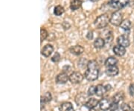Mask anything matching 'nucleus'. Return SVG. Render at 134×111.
Segmentation results:
<instances>
[{"label": "nucleus", "instance_id": "nucleus-12", "mask_svg": "<svg viewBox=\"0 0 134 111\" xmlns=\"http://www.w3.org/2000/svg\"><path fill=\"white\" fill-rule=\"evenodd\" d=\"M59 111H74V107L71 102H63L59 107Z\"/></svg>", "mask_w": 134, "mask_h": 111}, {"label": "nucleus", "instance_id": "nucleus-35", "mask_svg": "<svg viewBox=\"0 0 134 111\" xmlns=\"http://www.w3.org/2000/svg\"><path fill=\"white\" fill-rule=\"evenodd\" d=\"M90 1H92V2H98V1H99V0H90Z\"/></svg>", "mask_w": 134, "mask_h": 111}, {"label": "nucleus", "instance_id": "nucleus-10", "mask_svg": "<svg viewBox=\"0 0 134 111\" xmlns=\"http://www.w3.org/2000/svg\"><path fill=\"white\" fill-rule=\"evenodd\" d=\"M119 68L117 67L116 66H111V67H107L105 71L107 75H108L110 77L116 76L119 74Z\"/></svg>", "mask_w": 134, "mask_h": 111}, {"label": "nucleus", "instance_id": "nucleus-11", "mask_svg": "<svg viewBox=\"0 0 134 111\" xmlns=\"http://www.w3.org/2000/svg\"><path fill=\"white\" fill-rule=\"evenodd\" d=\"M113 52H114L115 55L119 56V57L125 55V53H126V49H125V47L119 46V45L115 46L113 48Z\"/></svg>", "mask_w": 134, "mask_h": 111}, {"label": "nucleus", "instance_id": "nucleus-28", "mask_svg": "<svg viewBox=\"0 0 134 111\" xmlns=\"http://www.w3.org/2000/svg\"><path fill=\"white\" fill-rule=\"evenodd\" d=\"M119 0H109V2H108V4L110 5L111 8H114L115 7V5L119 2Z\"/></svg>", "mask_w": 134, "mask_h": 111}, {"label": "nucleus", "instance_id": "nucleus-9", "mask_svg": "<svg viewBox=\"0 0 134 111\" xmlns=\"http://www.w3.org/2000/svg\"><path fill=\"white\" fill-rule=\"evenodd\" d=\"M53 52H54V47L51 44H47L43 48L41 54L44 57L48 58L49 56H51V54L53 53Z\"/></svg>", "mask_w": 134, "mask_h": 111}, {"label": "nucleus", "instance_id": "nucleus-7", "mask_svg": "<svg viewBox=\"0 0 134 111\" xmlns=\"http://www.w3.org/2000/svg\"><path fill=\"white\" fill-rule=\"evenodd\" d=\"M69 80V76L68 75L67 73H61L58 74L56 77V82L58 84H63Z\"/></svg>", "mask_w": 134, "mask_h": 111}, {"label": "nucleus", "instance_id": "nucleus-19", "mask_svg": "<svg viewBox=\"0 0 134 111\" xmlns=\"http://www.w3.org/2000/svg\"><path fill=\"white\" fill-rule=\"evenodd\" d=\"M86 96L85 95H83V93H80L78 94L77 97L75 98V102L78 104V105H81V104H85L86 103Z\"/></svg>", "mask_w": 134, "mask_h": 111}, {"label": "nucleus", "instance_id": "nucleus-25", "mask_svg": "<svg viewBox=\"0 0 134 111\" xmlns=\"http://www.w3.org/2000/svg\"><path fill=\"white\" fill-rule=\"evenodd\" d=\"M60 54L58 52H55L52 58V61L54 63H58L60 61Z\"/></svg>", "mask_w": 134, "mask_h": 111}, {"label": "nucleus", "instance_id": "nucleus-21", "mask_svg": "<svg viewBox=\"0 0 134 111\" xmlns=\"http://www.w3.org/2000/svg\"><path fill=\"white\" fill-rule=\"evenodd\" d=\"M120 27L125 31H129L130 29L132 27V23L129 19H125L123 20V22L121 23V24L120 25Z\"/></svg>", "mask_w": 134, "mask_h": 111}, {"label": "nucleus", "instance_id": "nucleus-1", "mask_svg": "<svg viewBox=\"0 0 134 111\" xmlns=\"http://www.w3.org/2000/svg\"><path fill=\"white\" fill-rule=\"evenodd\" d=\"M99 67L96 60H90L87 63V69L84 73V77L89 81H96L98 77Z\"/></svg>", "mask_w": 134, "mask_h": 111}, {"label": "nucleus", "instance_id": "nucleus-30", "mask_svg": "<svg viewBox=\"0 0 134 111\" xmlns=\"http://www.w3.org/2000/svg\"><path fill=\"white\" fill-rule=\"evenodd\" d=\"M86 37L88 40H92V39L93 38V32L92 31H89L87 33V34H86Z\"/></svg>", "mask_w": 134, "mask_h": 111}, {"label": "nucleus", "instance_id": "nucleus-6", "mask_svg": "<svg viewBox=\"0 0 134 111\" xmlns=\"http://www.w3.org/2000/svg\"><path fill=\"white\" fill-rule=\"evenodd\" d=\"M69 52L74 55L79 56V55H81V54L83 53L84 48L81 46H80V45H75V46H72V47L69 48Z\"/></svg>", "mask_w": 134, "mask_h": 111}, {"label": "nucleus", "instance_id": "nucleus-14", "mask_svg": "<svg viewBox=\"0 0 134 111\" xmlns=\"http://www.w3.org/2000/svg\"><path fill=\"white\" fill-rule=\"evenodd\" d=\"M118 63V60L114 57H109L108 58H107V60H105V66L107 67H111V66H116V64Z\"/></svg>", "mask_w": 134, "mask_h": 111}, {"label": "nucleus", "instance_id": "nucleus-15", "mask_svg": "<svg viewBox=\"0 0 134 111\" xmlns=\"http://www.w3.org/2000/svg\"><path fill=\"white\" fill-rule=\"evenodd\" d=\"M104 45H105V40L101 37H98L94 41V46L97 49H100V48H104Z\"/></svg>", "mask_w": 134, "mask_h": 111}, {"label": "nucleus", "instance_id": "nucleus-31", "mask_svg": "<svg viewBox=\"0 0 134 111\" xmlns=\"http://www.w3.org/2000/svg\"><path fill=\"white\" fill-rule=\"evenodd\" d=\"M128 106H129V109L131 111H134V102H130L128 104Z\"/></svg>", "mask_w": 134, "mask_h": 111}, {"label": "nucleus", "instance_id": "nucleus-23", "mask_svg": "<svg viewBox=\"0 0 134 111\" xmlns=\"http://www.w3.org/2000/svg\"><path fill=\"white\" fill-rule=\"evenodd\" d=\"M48 37V31L44 29V28H41L40 29V40H41V42L44 41Z\"/></svg>", "mask_w": 134, "mask_h": 111}, {"label": "nucleus", "instance_id": "nucleus-3", "mask_svg": "<svg viewBox=\"0 0 134 111\" xmlns=\"http://www.w3.org/2000/svg\"><path fill=\"white\" fill-rule=\"evenodd\" d=\"M122 22H123V14L120 10L114 11L110 16V23L115 26H119Z\"/></svg>", "mask_w": 134, "mask_h": 111}, {"label": "nucleus", "instance_id": "nucleus-32", "mask_svg": "<svg viewBox=\"0 0 134 111\" xmlns=\"http://www.w3.org/2000/svg\"><path fill=\"white\" fill-rule=\"evenodd\" d=\"M45 104H46V102L44 101L43 99V97L41 96V110H43V109L45 107Z\"/></svg>", "mask_w": 134, "mask_h": 111}, {"label": "nucleus", "instance_id": "nucleus-24", "mask_svg": "<svg viewBox=\"0 0 134 111\" xmlns=\"http://www.w3.org/2000/svg\"><path fill=\"white\" fill-rule=\"evenodd\" d=\"M43 99L44 101L46 102V103H48V102H51L52 98V94L49 92H46V94L43 96Z\"/></svg>", "mask_w": 134, "mask_h": 111}, {"label": "nucleus", "instance_id": "nucleus-8", "mask_svg": "<svg viewBox=\"0 0 134 111\" xmlns=\"http://www.w3.org/2000/svg\"><path fill=\"white\" fill-rule=\"evenodd\" d=\"M111 102L110 100L107 98H102L101 100L99 101V107L100 109L103 111H107L110 110V106H111Z\"/></svg>", "mask_w": 134, "mask_h": 111}, {"label": "nucleus", "instance_id": "nucleus-20", "mask_svg": "<svg viewBox=\"0 0 134 111\" xmlns=\"http://www.w3.org/2000/svg\"><path fill=\"white\" fill-rule=\"evenodd\" d=\"M129 2L130 0H119V2L115 5V7L113 8H115L117 10H119L120 9H121V8L126 7L127 5L129 4Z\"/></svg>", "mask_w": 134, "mask_h": 111}, {"label": "nucleus", "instance_id": "nucleus-16", "mask_svg": "<svg viewBox=\"0 0 134 111\" xmlns=\"http://www.w3.org/2000/svg\"><path fill=\"white\" fill-rule=\"evenodd\" d=\"M106 92H107V91H106L105 86H103L102 84H98L96 86V95L97 96H103Z\"/></svg>", "mask_w": 134, "mask_h": 111}, {"label": "nucleus", "instance_id": "nucleus-26", "mask_svg": "<svg viewBox=\"0 0 134 111\" xmlns=\"http://www.w3.org/2000/svg\"><path fill=\"white\" fill-rule=\"evenodd\" d=\"M96 87H95V86H91V87H90L89 90H88V95L90 96L95 95V94H96Z\"/></svg>", "mask_w": 134, "mask_h": 111}, {"label": "nucleus", "instance_id": "nucleus-33", "mask_svg": "<svg viewBox=\"0 0 134 111\" xmlns=\"http://www.w3.org/2000/svg\"><path fill=\"white\" fill-rule=\"evenodd\" d=\"M105 89L107 92L110 91V90H111V89H112V86H111L110 84H107V85L105 86Z\"/></svg>", "mask_w": 134, "mask_h": 111}, {"label": "nucleus", "instance_id": "nucleus-34", "mask_svg": "<svg viewBox=\"0 0 134 111\" xmlns=\"http://www.w3.org/2000/svg\"><path fill=\"white\" fill-rule=\"evenodd\" d=\"M90 111H98V110H96V109H94V108H93V109H90Z\"/></svg>", "mask_w": 134, "mask_h": 111}, {"label": "nucleus", "instance_id": "nucleus-4", "mask_svg": "<svg viewBox=\"0 0 134 111\" xmlns=\"http://www.w3.org/2000/svg\"><path fill=\"white\" fill-rule=\"evenodd\" d=\"M83 75L79 72H73L69 75V81L72 84H79L83 81Z\"/></svg>", "mask_w": 134, "mask_h": 111}, {"label": "nucleus", "instance_id": "nucleus-22", "mask_svg": "<svg viewBox=\"0 0 134 111\" xmlns=\"http://www.w3.org/2000/svg\"><path fill=\"white\" fill-rule=\"evenodd\" d=\"M65 10H64V8L61 6V5H58L54 8V14H55V16H60L64 13Z\"/></svg>", "mask_w": 134, "mask_h": 111}, {"label": "nucleus", "instance_id": "nucleus-2", "mask_svg": "<svg viewBox=\"0 0 134 111\" xmlns=\"http://www.w3.org/2000/svg\"><path fill=\"white\" fill-rule=\"evenodd\" d=\"M110 21V18H109L108 15L104 14L100 15L99 16H98L94 22V24L96 25L97 29H101L106 28L107 26V25L109 24Z\"/></svg>", "mask_w": 134, "mask_h": 111}, {"label": "nucleus", "instance_id": "nucleus-18", "mask_svg": "<svg viewBox=\"0 0 134 111\" xmlns=\"http://www.w3.org/2000/svg\"><path fill=\"white\" fill-rule=\"evenodd\" d=\"M82 5L81 0H72L70 3V8L72 10H76L79 9Z\"/></svg>", "mask_w": 134, "mask_h": 111}, {"label": "nucleus", "instance_id": "nucleus-13", "mask_svg": "<svg viewBox=\"0 0 134 111\" xmlns=\"http://www.w3.org/2000/svg\"><path fill=\"white\" fill-rule=\"evenodd\" d=\"M98 104H99V102L96 98H90L86 102V103L85 104V106H86V107L89 108L90 110V109L95 108Z\"/></svg>", "mask_w": 134, "mask_h": 111}, {"label": "nucleus", "instance_id": "nucleus-5", "mask_svg": "<svg viewBox=\"0 0 134 111\" xmlns=\"http://www.w3.org/2000/svg\"><path fill=\"white\" fill-rule=\"evenodd\" d=\"M117 43L119 46H121L123 47H128L130 46V40L127 36L126 35H121L117 38Z\"/></svg>", "mask_w": 134, "mask_h": 111}, {"label": "nucleus", "instance_id": "nucleus-36", "mask_svg": "<svg viewBox=\"0 0 134 111\" xmlns=\"http://www.w3.org/2000/svg\"><path fill=\"white\" fill-rule=\"evenodd\" d=\"M123 111H131V110H123Z\"/></svg>", "mask_w": 134, "mask_h": 111}, {"label": "nucleus", "instance_id": "nucleus-29", "mask_svg": "<svg viewBox=\"0 0 134 111\" xmlns=\"http://www.w3.org/2000/svg\"><path fill=\"white\" fill-rule=\"evenodd\" d=\"M71 69H72V68L70 67L69 66H64V67L63 68V73H65L68 74V73L69 71H71Z\"/></svg>", "mask_w": 134, "mask_h": 111}, {"label": "nucleus", "instance_id": "nucleus-17", "mask_svg": "<svg viewBox=\"0 0 134 111\" xmlns=\"http://www.w3.org/2000/svg\"><path fill=\"white\" fill-rule=\"evenodd\" d=\"M125 98V95L122 92H117L116 94H115L113 97V102L116 103V104H119L121 101H123Z\"/></svg>", "mask_w": 134, "mask_h": 111}, {"label": "nucleus", "instance_id": "nucleus-27", "mask_svg": "<svg viewBox=\"0 0 134 111\" xmlns=\"http://www.w3.org/2000/svg\"><path fill=\"white\" fill-rule=\"evenodd\" d=\"M130 95L131 96H134V84H131L129 86V89H128Z\"/></svg>", "mask_w": 134, "mask_h": 111}]
</instances>
